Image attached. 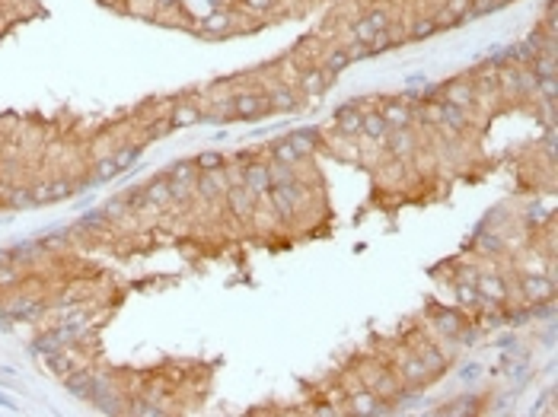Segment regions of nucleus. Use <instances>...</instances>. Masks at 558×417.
Segmentation results:
<instances>
[{
	"mask_svg": "<svg viewBox=\"0 0 558 417\" xmlns=\"http://www.w3.org/2000/svg\"><path fill=\"white\" fill-rule=\"evenodd\" d=\"M271 214L281 220V224H294L300 217V210L310 204V191H306L303 182H294V185H271L265 194Z\"/></svg>",
	"mask_w": 558,
	"mask_h": 417,
	"instance_id": "f257e3e1",
	"label": "nucleus"
},
{
	"mask_svg": "<svg viewBox=\"0 0 558 417\" xmlns=\"http://www.w3.org/2000/svg\"><path fill=\"white\" fill-rule=\"evenodd\" d=\"M269 112H271L269 96L259 93V89H239V93H233V115H236V122H259Z\"/></svg>",
	"mask_w": 558,
	"mask_h": 417,
	"instance_id": "f03ea898",
	"label": "nucleus"
},
{
	"mask_svg": "<svg viewBox=\"0 0 558 417\" xmlns=\"http://www.w3.org/2000/svg\"><path fill=\"white\" fill-rule=\"evenodd\" d=\"M392 26V13L386 7H373V10H367V13L361 16V20L351 26V38L355 42H361V45H367L370 38L377 36L380 29H389Z\"/></svg>",
	"mask_w": 558,
	"mask_h": 417,
	"instance_id": "7ed1b4c3",
	"label": "nucleus"
},
{
	"mask_svg": "<svg viewBox=\"0 0 558 417\" xmlns=\"http://www.w3.org/2000/svg\"><path fill=\"white\" fill-rule=\"evenodd\" d=\"M437 124L447 131V137H459L472 128V115H469V108L437 99Z\"/></svg>",
	"mask_w": 558,
	"mask_h": 417,
	"instance_id": "20e7f679",
	"label": "nucleus"
},
{
	"mask_svg": "<svg viewBox=\"0 0 558 417\" xmlns=\"http://www.w3.org/2000/svg\"><path fill=\"white\" fill-rule=\"evenodd\" d=\"M236 182L243 188H249V191L255 194V198H265L271 188V179H269V169H265V159H246V163L239 166L236 173Z\"/></svg>",
	"mask_w": 558,
	"mask_h": 417,
	"instance_id": "39448f33",
	"label": "nucleus"
},
{
	"mask_svg": "<svg viewBox=\"0 0 558 417\" xmlns=\"http://www.w3.org/2000/svg\"><path fill=\"white\" fill-rule=\"evenodd\" d=\"M224 201H227V210H230L236 220H243V224H249V220H255V210H259V198H255L249 188H243L236 182V185H230L224 191Z\"/></svg>",
	"mask_w": 558,
	"mask_h": 417,
	"instance_id": "423d86ee",
	"label": "nucleus"
},
{
	"mask_svg": "<svg viewBox=\"0 0 558 417\" xmlns=\"http://www.w3.org/2000/svg\"><path fill=\"white\" fill-rule=\"evenodd\" d=\"M361 128H364V108L357 102H341L335 108V134L361 140Z\"/></svg>",
	"mask_w": 558,
	"mask_h": 417,
	"instance_id": "0eeeda50",
	"label": "nucleus"
},
{
	"mask_svg": "<svg viewBox=\"0 0 558 417\" xmlns=\"http://www.w3.org/2000/svg\"><path fill=\"white\" fill-rule=\"evenodd\" d=\"M383 147L389 150L392 159H412L421 144H418V134H415L412 128H392L389 134H386Z\"/></svg>",
	"mask_w": 558,
	"mask_h": 417,
	"instance_id": "6e6552de",
	"label": "nucleus"
},
{
	"mask_svg": "<svg viewBox=\"0 0 558 417\" xmlns=\"http://www.w3.org/2000/svg\"><path fill=\"white\" fill-rule=\"evenodd\" d=\"M431 328H434L437 335H443V338H457L459 341V335H463L469 325H466V319H463V312H459V309L441 306V309L431 312Z\"/></svg>",
	"mask_w": 558,
	"mask_h": 417,
	"instance_id": "1a4fd4ad",
	"label": "nucleus"
},
{
	"mask_svg": "<svg viewBox=\"0 0 558 417\" xmlns=\"http://www.w3.org/2000/svg\"><path fill=\"white\" fill-rule=\"evenodd\" d=\"M335 80L329 77L322 67H303V71L297 73V89L300 96H306V99H319V96H326V89L332 87Z\"/></svg>",
	"mask_w": 558,
	"mask_h": 417,
	"instance_id": "9d476101",
	"label": "nucleus"
},
{
	"mask_svg": "<svg viewBox=\"0 0 558 417\" xmlns=\"http://www.w3.org/2000/svg\"><path fill=\"white\" fill-rule=\"evenodd\" d=\"M552 296H555V281H549L543 274H523L520 277V300L527 302V306L552 300Z\"/></svg>",
	"mask_w": 558,
	"mask_h": 417,
	"instance_id": "9b49d317",
	"label": "nucleus"
},
{
	"mask_svg": "<svg viewBox=\"0 0 558 417\" xmlns=\"http://www.w3.org/2000/svg\"><path fill=\"white\" fill-rule=\"evenodd\" d=\"M230 185H233V182L227 179L224 169H214V173H198L195 194H198V198H204V201H220V198H224V191Z\"/></svg>",
	"mask_w": 558,
	"mask_h": 417,
	"instance_id": "f8f14e48",
	"label": "nucleus"
},
{
	"mask_svg": "<svg viewBox=\"0 0 558 417\" xmlns=\"http://www.w3.org/2000/svg\"><path fill=\"white\" fill-rule=\"evenodd\" d=\"M441 99L443 102H453V105H463L472 108L475 105V87H472L469 77H453L441 87Z\"/></svg>",
	"mask_w": 558,
	"mask_h": 417,
	"instance_id": "ddd939ff",
	"label": "nucleus"
},
{
	"mask_svg": "<svg viewBox=\"0 0 558 417\" xmlns=\"http://www.w3.org/2000/svg\"><path fill=\"white\" fill-rule=\"evenodd\" d=\"M475 290H478V300H485V302H498V306H504L508 302V284L501 281L498 274H478V281H475Z\"/></svg>",
	"mask_w": 558,
	"mask_h": 417,
	"instance_id": "4468645a",
	"label": "nucleus"
},
{
	"mask_svg": "<svg viewBox=\"0 0 558 417\" xmlns=\"http://www.w3.org/2000/svg\"><path fill=\"white\" fill-rule=\"evenodd\" d=\"M389 131H392V128H389V122L383 118V112H380V108H367V112H364L361 137L367 140V144H383Z\"/></svg>",
	"mask_w": 558,
	"mask_h": 417,
	"instance_id": "2eb2a0df",
	"label": "nucleus"
},
{
	"mask_svg": "<svg viewBox=\"0 0 558 417\" xmlns=\"http://www.w3.org/2000/svg\"><path fill=\"white\" fill-rule=\"evenodd\" d=\"M284 140H287V144L300 153V159H306V156H313V153L319 150V144H322V134H319V128H297V131H290Z\"/></svg>",
	"mask_w": 558,
	"mask_h": 417,
	"instance_id": "dca6fc26",
	"label": "nucleus"
},
{
	"mask_svg": "<svg viewBox=\"0 0 558 417\" xmlns=\"http://www.w3.org/2000/svg\"><path fill=\"white\" fill-rule=\"evenodd\" d=\"M265 96H269L271 112H284V115H290V112H297V108H300V96L294 93L287 83H275Z\"/></svg>",
	"mask_w": 558,
	"mask_h": 417,
	"instance_id": "f3484780",
	"label": "nucleus"
},
{
	"mask_svg": "<svg viewBox=\"0 0 558 417\" xmlns=\"http://www.w3.org/2000/svg\"><path fill=\"white\" fill-rule=\"evenodd\" d=\"M412 108L415 105L408 99H389L380 112L389 122V128H412Z\"/></svg>",
	"mask_w": 558,
	"mask_h": 417,
	"instance_id": "a211bd4d",
	"label": "nucleus"
},
{
	"mask_svg": "<svg viewBox=\"0 0 558 417\" xmlns=\"http://www.w3.org/2000/svg\"><path fill=\"white\" fill-rule=\"evenodd\" d=\"M230 29H233V13H227L224 7L214 10V13H208L201 20V36L204 38H224Z\"/></svg>",
	"mask_w": 558,
	"mask_h": 417,
	"instance_id": "6ab92c4d",
	"label": "nucleus"
},
{
	"mask_svg": "<svg viewBox=\"0 0 558 417\" xmlns=\"http://www.w3.org/2000/svg\"><path fill=\"white\" fill-rule=\"evenodd\" d=\"M201 122V105L198 102H176L169 112V131L173 128H195Z\"/></svg>",
	"mask_w": 558,
	"mask_h": 417,
	"instance_id": "aec40b11",
	"label": "nucleus"
},
{
	"mask_svg": "<svg viewBox=\"0 0 558 417\" xmlns=\"http://www.w3.org/2000/svg\"><path fill=\"white\" fill-rule=\"evenodd\" d=\"M431 370L421 363L418 353H408V357H399V379L406 382V386H418L421 379H428Z\"/></svg>",
	"mask_w": 558,
	"mask_h": 417,
	"instance_id": "412c9836",
	"label": "nucleus"
},
{
	"mask_svg": "<svg viewBox=\"0 0 558 417\" xmlns=\"http://www.w3.org/2000/svg\"><path fill=\"white\" fill-rule=\"evenodd\" d=\"M265 169H269L271 185H294V182H303L297 173V166L278 163V159H271V156H269V163H265Z\"/></svg>",
	"mask_w": 558,
	"mask_h": 417,
	"instance_id": "4be33fe9",
	"label": "nucleus"
},
{
	"mask_svg": "<svg viewBox=\"0 0 558 417\" xmlns=\"http://www.w3.org/2000/svg\"><path fill=\"white\" fill-rule=\"evenodd\" d=\"M402 42H406V32H399L396 26H389V29H380L377 36L370 38L367 48H370V54H380V51H389V48H396V45H402Z\"/></svg>",
	"mask_w": 558,
	"mask_h": 417,
	"instance_id": "5701e85b",
	"label": "nucleus"
},
{
	"mask_svg": "<svg viewBox=\"0 0 558 417\" xmlns=\"http://www.w3.org/2000/svg\"><path fill=\"white\" fill-rule=\"evenodd\" d=\"M141 191H144L147 207H169V204H173V194H169V182L166 179L150 182V185L141 188Z\"/></svg>",
	"mask_w": 558,
	"mask_h": 417,
	"instance_id": "b1692460",
	"label": "nucleus"
},
{
	"mask_svg": "<svg viewBox=\"0 0 558 417\" xmlns=\"http://www.w3.org/2000/svg\"><path fill=\"white\" fill-rule=\"evenodd\" d=\"M319 67H322V71H326L329 73V77H338V73L341 71H348V67H351V58H348V48H341V45H338V48H332V51H326V58H322V64H319Z\"/></svg>",
	"mask_w": 558,
	"mask_h": 417,
	"instance_id": "393cba45",
	"label": "nucleus"
},
{
	"mask_svg": "<svg viewBox=\"0 0 558 417\" xmlns=\"http://www.w3.org/2000/svg\"><path fill=\"white\" fill-rule=\"evenodd\" d=\"M64 379H67V392H71V395L87 398L90 402V395H93V376H90L87 370H73V373L64 376Z\"/></svg>",
	"mask_w": 558,
	"mask_h": 417,
	"instance_id": "a878e982",
	"label": "nucleus"
},
{
	"mask_svg": "<svg viewBox=\"0 0 558 417\" xmlns=\"http://www.w3.org/2000/svg\"><path fill=\"white\" fill-rule=\"evenodd\" d=\"M475 245H478V249H482L485 255H501L504 249H508V239L501 236V233H494V230H478Z\"/></svg>",
	"mask_w": 558,
	"mask_h": 417,
	"instance_id": "bb28decb",
	"label": "nucleus"
},
{
	"mask_svg": "<svg viewBox=\"0 0 558 417\" xmlns=\"http://www.w3.org/2000/svg\"><path fill=\"white\" fill-rule=\"evenodd\" d=\"M434 32H437L434 16H418V20L406 29V42H424V38H431Z\"/></svg>",
	"mask_w": 558,
	"mask_h": 417,
	"instance_id": "cd10ccee",
	"label": "nucleus"
},
{
	"mask_svg": "<svg viewBox=\"0 0 558 417\" xmlns=\"http://www.w3.org/2000/svg\"><path fill=\"white\" fill-rule=\"evenodd\" d=\"M536 58V48L529 42H517V45H508V64H517V67H527L529 61Z\"/></svg>",
	"mask_w": 558,
	"mask_h": 417,
	"instance_id": "c85d7f7f",
	"label": "nucleus"
},
{
	"mask_svg": "<svg viewBox=\"0 0 558 417\" xmlns=\"http://www.w3.org/2000/svg\"><path fill=\"white\" fill-rule=\"evenodd\" d=\"M421 363L431 370V373H441L443 367H447V353L441 351V347H431V344H421Z\"/></svg>",
	"mask_w": 558,
	"mask_h": 417,
	"instance_id": "c756f323",
	"label": "nucleus"
},
{
	"mask_svg": "<svg viewBox=\"0 0 558 417\" xmlns=\"http://www.w3.org/2000/svg\"><path fill=\"white\" fill-rule=\"evenodd\" d=\"M112 159H115L118 173H124V169H131V166L141 159V147L138 144H124V147H118V150L112 153Z\"/></svg>",
	"mask_w": 558,
	"mask_h": 417,
	"instance_id": "7c9ffc66",
	"label": "nucleus"
},
{
	"mask_svg": "<svg viewBox=\"0 0 558 417\" xmlns=\"http://www.w3.org/2000/svg\"><path fill=\"white\" fill-rule=\"evenodd\" d=\"M48 370H51V373H58V376H71L73 370H77V357H67V353L51 351L48 353Z\"/></svg>",
	"mask_w": 558,
	"mask_h": 417,
	"instance_id": "2f4dec72",
	"label": "nucleus"
},
{
	"mask_svg": "<svg viewBox=\"0 0 558 417\" xmlns=\"http://www.w3.org/2000/svg\"><path fill=\"white\" fill-rule=\"evenodd\" d=\"M195 166H198V173H214V169H224L227 159H224V153H217V150H204L195 156Z\"/></svg>",
	"mask_w": 558,
	"mask_h": 417,
	"instance_id": "473e14b6",
	"label": "nucleus"
},
{
	"mask_svg": "<svg viewBox=\"0 0 558 417\" xmlns=\"http://www.w3.org/2000/svg\"><path fill=\"white\" fill-rule=\"evenodd\" d=\"M169 182V194H173V201L179 204H189L195 198V182H185V179H166Z\"/></svg>",
	"mask_w": 558,
	"mask_h": 417,
	"instance_id": "72a5a7b5",
	"label": "nucleus"
},
{
	"mask_svg": "<svg viewBox=\"0 0 558 417\" xmlns=\"http://www.w3.org/2000/svg\"><path fill=\"white\" fill-rule=\"evenodd\" d=\"M0 312H3V316H13V319H32V316H38V302L36 300H16Z\"/></svg>",
	"mask_w": 558,
	"mask_h": 417,
	"instance_id": "f704fd0d",
	"label": "nucleus"
},
{
	"mask_svg": "<svg viewBox=\"0 0 558 417\" xmlns=\"http://www.w3.org/2000/svg\"><path fill=\"white\" fill-rule=\"evenodd\" d=\"M271 159H278V163H287V166H300V163H303V159H300V153L294 150V147H290L284 137L278 140L275 147H271Z\"/></svg>",
	"mask_w": 558,
	"mask_h": 417,
	"instance_id": "c9c22d12",
	"label": "nucleus"
},
{
	"mask_svg": "<svg viewBox=\"0 0 558 417\" xmlns=\"http://www.w3.org/2000/svg\"><path fill=\"white\" fill-rule=\"evenodd\" d=\"M453 293H457V302L463 306V309H475L478 306V290L475 284H453Z\"/></svg>",
	"mask_w": 558,
	"mask_h": 417,
	"instance_id": "e433bc0d",
	"label": "nucleus"
},
{
	"mask_svg": "<svg viewBox=\"0 0 558 417\" xmlns=\"http://www.w3.org/2000/svg\"><path fill=\"white\" fill-rule=\"evenodd\" d=\"M115 175H118L115 159H112V156H99V159H96V166H93V179L96 182H112Z\"/></svg>",
	"mask_w": 558,
	"mask_h": 417,
	"instance_id": "4c0bfd02",
	"label": "nucleus"
},
{
	"mask_svg": "<svg viewBox=\"0 0 558 417\" xmlns=\"http://www.w3.org/2000/svg\"><path fill=\"white\" fill-rule=\"evenodd\" d=\"M494 10H501L498 0H472V7H469V13H466V20H463V22L482 20V16H492Z\"/></svg>",
	"mask_w": 558,
	"mask_h": 417,
	"instance_id": "58836bf2",
	"label": "nucleus"
},
{
	"mask_svg": "<svg viewBox=\"0 0 558 417\" xmlns=\"http://www.w3.org/2000/svg\"><path fill=\"white\" fill-rule=\"evenodd\" d=\"M7 204L16 210H26V207H36V198H32V188H13L7 194Z\"/></svg>",
	"mask_w": 558,
	"mask_h": 417,
	"instance_id": "ea45409f",
	"label": "nucleus"
},
{
	"mask_svg": "<svg viewBox=\"0 0 558 417\" xmlns=\"http://www.w3.org/2000/svg\"><path fill=\"white\" fill-rule=\"evenodd\" d=\"M549 220H552L549 207H543V204H529V207H527V224L529 226H536V230H539V226L549 224Z\"/></svg>",
	"mask_w": 558,
	"mask_h": 417,
	"instance_id": "a19ab883",
	"label": "nucleus"
},
{
	"mask_svg": "<svg viewBox=\"0 0 558 417\" xmlns=\"http://www.w3.org/2000/svg\"><path fill=\"white\" fill-rule=\"evenodd\" d=\"M73 191H77V185L71 179H51V204L61 201V198H71Z\"/></svg>",
	"mask_w": 558,
	"mask_h": 417,
	"instance_id": "79ce46f5",
	"label": "nucleus"
},
{
	"mask_svg": "<svg viewBox=\"0 0 558 417\" xmlns=\"http://www.w3.org/2000/svg\"><path fill=\"white\" fill-rule=\"evenodd\" d=\"M173 179L195 182V179H198V166H195V159H182V163H176V166H173Z\"/></svg>",
	"mask_w": 558,
	"mask_h": 417,
	"instance_id": "37998d69",
	"label": "nucleus"
},
{
	"mask_svg": "<svg viewBox=\"0 0 558 417\" xmlns=\"http://www.w3.org/2000/svg\"><path fill=\"white\" fill-rule=\"evenodd\" d=\"M469 7H472V0H443V10H447V13H453L457 20H466Z\"/></svg>",
	"mask_w": 558,
	"mask_h": 417,
	"instance_id": "c03bdc74",
	"label": "nucleus"
},
{
	"mask_svg": "<svg viewBox=\"0 0 558 417\" xmlns=\"http://www.w3.org/2000/svg\"><path fill=\"white\" fill-rule=\"evenodd\" d=\"M478 274H482V271H478L475 265H459V268H457V281H459V284H475V281H478Z\"/></svg>",
	"mask_w": 558,
	"mask_h": 417,
	"instance_id": "a18cd8bd",
	"label": "nucleus"
},
{
	"mask_svg": "<svg viewBox=\"0 0 558 417\" xmlns=\"http://www.w3.org/2000/svg\"><path fill=\"white\" fill-rule=\"evenodd\" d=\"M32 198H36V207L38 204H48L51 201V182H38V185L32 188Z\"/></svg>",
	"mask_w": 558,
	"mask_h": 417,
	"instance_id": "49530a36",
	"label": "nucleus"
},
{
	"mask_svg": "<svg viewBox=\"0 0 558 417\" xmlns=\"http://www.w3.org/2000/svg\"><path fill=\"white\" fill-rule=\"evenodd\" d=\"M243 7H246L249 13H269V10L275 7V0H243Z\"/></svg>",
	"mask_w": 558,
	"mask_h": 417,
	"instance_id": "de8ad7c7",
	"label": "nucleus"
},
{
	"mask_svg": "<svg viewBox=\"0 0 558 417\" xmlns=\"http://www.w3.org/2000/svg\"><path fill=\"white\" fill-rule=\"evenodd\" d=\"M102 210H106V220H109V217H112V220H118V217H124V210H128V204H122V201H109V204H106V207H102Z\"/></svg>",
	"mask_w": 558,
	"mask_h": 417,
	"instance_id": "09e8293b",
	"label": "nucleus"
},
{
	"mask_svg": "<svg viewBox=\"0 0 558 417\" xmlns=\"http://www.w3.org/2000/svg\"><path fill=\"white\" fill-rule=\"evenodd\" d=\"M478 376H482V367H478V363H466V367L459 370V379L463 382H472V379H478Z\"/></svg>",
	"mask_w": 558,
	"mask_h": 417,
	"instance_id": "8fccbe9b",
	"label": "nucleus"
},
{
	"mask_svg": "<svg viewBox=\"0 0 558 417\" xmlns=\"http://www.w3.org/2000/svg\"><path fill=\"white\" fill-rule=\"evenodd\" d=\"M424 83H428V73H408L406 77V89H418V87H424Z\"/></svg>",
	"mask_w": 558,
	"mask_h": 417,
	"instance_id": "3c124183",
	"label": "nucleus"
},
{
	"mask_svg": "<svg viewBox=\"0 0 558 417\" xmlns=\"http://www.w3.org/2000/svg\"><path fill=\"white\" fill-rule=\"evenodd\" d=\"M10 284H16V271L7 265H0V287H10Z\"/></svg>",
	"mask_w": 558,
	"mask_h": 417,
	"instance_id": "603ef678",
	"label": "nucleus"
},
{
	"mask_svg": "<svg viewBox=\"0 0 558 417\" xmlns=\"http://www.w3.org/2000/svg\"><path fill=\"white\" fill-rule=\"evenodd\" d=\"M498 347H501V351H514L517 338H514V335H504V338H498Z\"/></svg>",
	"mask_w": 558,
	"mask_h": 417,
	"instance_id": "864d4df0",
	"label": "nucleus"
},
{
	"mask_svg": "<svg viewBox=\"0 0 558 417\" xmlns=\"http://www.w3.org/2000/svg\"><path fill=\"white\" fill-rule=\"evenodd\" d=\"M153 7H157V13L159 10H176L179 7V0H153Z\"/></svg>",
	"mask_w": 558,
	"mask_h": 417,
	"instance_id": "5fc2aeb1",
	"label": "nucleus"
},
{
	"mask_svg": "<svg viewBox=\"0 0 558 417\" xmlns=\"http://www.w3.org/2000/svg\"><path fill=\"white\" fill-rule=\"evenodd\" d=\"M0 408H10V411H16V402H13V398H7V395H0Z\"/></svg>",
	"mask_w": 558,
	"mask_h": 417,
	"instance_id": "6e6d98bb",
	"label": "nucleus"
},
{
	"mask_svg": "<svg viewBox=\"0 0 558 417\" xmlns=\"http://www.w3.org/2000/svg\"><path fill=\"white\" fill-rule=\"evenodd\" d=\"M498 3H501V7H508V3H510V0H498Z\"/></svg>",
	"mask_w": 558,
	"mask_h": 417,
	"instance_id": "4d7b16f0",
	"label": "nucleus"
},
{
	"mask_svg": "<svg viewBox=\"0 0 558 417\" xmlns=\"http://www.w3.org/2000/svg\"><path fill=\"white\" fill-rule=\"evenodd\" d=\"M220 3H224V7H227V3H236V0H220Z\"/></svg>",
	"mask_w": 558,
	"mask_h": 417,
	"instance_id": "13d9d810",
	"label": "nucleus"
}]
</instances>
